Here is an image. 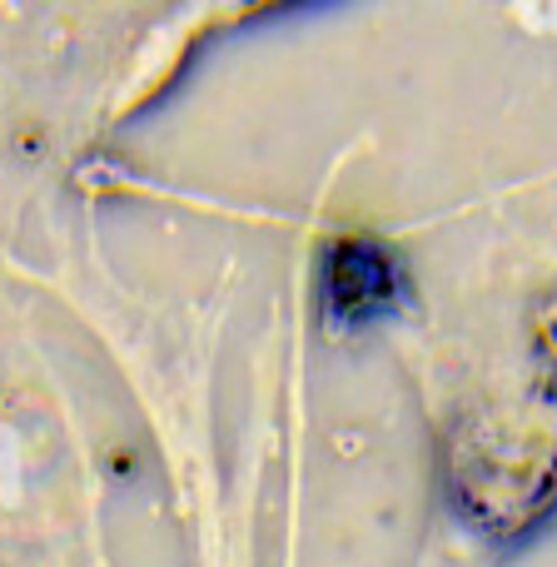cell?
Returning a JSON list of instances; mask_svg holds the SVG:
<instances>
[{"label":"cell","mask_w":557,"mask_h":567,"mask_svg":"<svg viewBox=\"0 0 557 567\" xmlns=\"http://www.w3.org/2000/svg\"><path fill=\"white\" fill-rule=\"evenodd\" d=\"M403 293H409V269L389 245L369 235H349L323 249L319 299L329 323H339V329L383 323L389 313L403 309Z\"/></svg>","instance_id":"6da1fadb"}]
</instances>
